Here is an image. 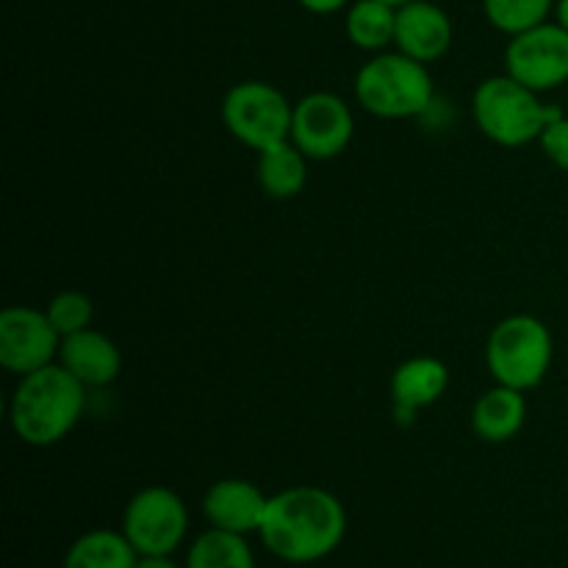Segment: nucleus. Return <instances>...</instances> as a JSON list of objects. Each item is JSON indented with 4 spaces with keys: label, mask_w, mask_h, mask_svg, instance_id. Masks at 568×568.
<instances>
[{
    "label": "nucleus",
    "mask_w": 568,
    "mask_h": 568,
    "mask_svg": "<svg viewBox=\"0 0 568 568\" xmlns=\"http://www.w3.org/2000/svg\"><path fill=\"white\" fill-rule=\"evenodd\" d=\"M347 536L342 499L320 486H292L272 494L258 538L272 558L308 566L331 558Z\"/></svg>",
    "instance_id": "f257e3e1"
},
{
    "label": "nucleus",
    "mask_w": 568,
    "mask_h": 568,
    "mask_svg": "<svg viewBox=\"0 0 568 568\" xmlns=\"http://www.w3.org/2000/svg\"><path fill=\"white\" fill-rule=\"evenodd\" d=\"M87 392L59 361L20 377L9 403L11 430L37 449L64 442L87 410Z\"/></svg>",
    "instance_id": "f03ea898"
},
{
    "label": "nucleus",
    "mask_w": 568,
    "mask_h": 568,
    "mask_svg": "<svg viewBox=\"0 0 568 568\" xmlns=\"http://www.w3.org/2000/svg\"><path fill=\"white\" fill-rule=\"evenodd\" d=\"M564 111L547 105L541 94L516 78L494 75L480 81L471 98V116L486 139L499 148H525L538 142L544 128Z\"/></svg>",
    "instance_id": "7ed1b4c3"
},
{
    "label": "nucleus",
    "mask_w": 568,
    "mask_h": 568,
    "mask_svg": "<svg viewBox=\"0 0 568 568\" xmlns=\"http://www.w3.org/2000/svg\"><path fill=\"white\" fill-rule=\"evenodd\" d=\"M433 75L427 64L399 53H375L355 75V100L377 120H410L430 109Z\"/></svg>",
    "instance_id": "20e7f679"
},
{
    "label": "nucleus",
    "mask_w": 568,
    "mask_h": 568,
    "mask_svg": "<svg viewBox=\"0 0 568 568\" xmlns=\"http://www.w3.org/2000/svg\"><path fill=\"white\" fill-rule=\"evenodd\" d=\"M552 358V333L530 314H514L499 322L486 344V364L494 381L525 394L541 386Z\"/></svg>",
    "instance_id": "39448f33"
},
{
    "label": "nucleus",
    "mask_w": 568,
    "mask_h": 568,
    "mask_svg": "<svg viewBox=\"0 0 568 568\" xmlns=\"http://www.w3.org/2000/svg\"><path fill=\"white\" fill-rule=\"evenodd\" d=\"M294 103L266 81L233 83L222 98V122L233 139L255 153L292 136Z\"/></svg>",
    "instance_id": "423d86ee"
},
{
    "label": "nucleus",
    "mask_w": 568,
    "mask_h": 568,
    "mask_svg": "<svg viewBox=\"0 0 568 568\" xmlns=\"http://www.w3.org/2000/svg\"><path fill=\"white\" fill-rule=\"evenodd\" d=\"M120 530L136 555H175L189 536V508L172 488H142L125 505Z\"/></svg>",
    "instance_id": "0eeeda50"
},
{
    "label": "nucleus",
    "mask_w": 568,
    "mask_h": 568,
    "mask_svg": "<svg viewBox=\"0 0 568 568\" xmlns=\"http://www.w3.org/2000/svg\"><path fill=\"white\" fill-rule=\"evenodd\" d=\"M505 72L532 92L544 94L568 83V31L555 22H541L510 37L505 48Z\"/></svg>",
    "instance_id": "6e6552de"
},
{
    "label": "nucleus",
    "mask_w": 568,
    "mask_h": 568,
    "mask_svg": "<svg viewBox=\"0 0 568 568\" xmlns=\"http://www.w3.org/2000/svg\"><path fill=\"white\" fill-rule=\"evenodd\" d=\"M61 336L48 311L33 305H9L0 314V366L26 377L59 361Z\"/></svg>",
    "instance_id": "1a4fd4ad"
},
{
    "label": "nucleus",
    "mask_w": 568,
    "mask_h": 568,
    "mask_svg": "<svg viewBox=\"0 0 568 568\" xmlns=\"http://www.w3.org/2000/svg\"><path fill=\"white\" fill-rule=\"evenodd\" d=\"M355 136L353 109L333 92H311L294 103L292 142L311 161H331L349 148Z\"/></svg>",
    "instance_id": "9d476101"
},
{
    "label": "nucleus",
    "mask_w": 568,
    "mask_h": 568,
    "mask_svg": "<svg viewBox=\"0 0 568 568\" xmlns=\"http://www.w3.org/2000/svg\"><path fill=\"white\" fill-rule=\"evenodd\" d=\"M455 28L447 11L430 0H410L397 9V31L394 48L422 64L444 59L453 48Z\"/></svg>",
    "instance_id": "9b49d317"
},
{
    "label": "nucleus",
    "mask_w": 568,
    "mask_h": 568,
    "mask_svg": "<svg viewBox=\"0 0 568 568\" xmlns=\"http://www.w3.org/2000/svg\"><path fill=\"white\" fill-rule=\"evenodd\" d=\"M266 497L255 483L242 477L216 480L203 497V516L209 527L236 532V536H258L266 514Z\"/></svg>",
    "instance_id": "f8f14e48"
},
{
    "label": "nucleus",
    "mask_w": 568,
    "mask_h": 568,
    "mask_svg": "<svg viewBox=\"0 0 568 568\" xmlns=\"http://www.w3.org/2000/svg\"><path fill=\"white\" fill-rule=\"evenodd\" d=\"M449 369L444 361L422 355V358H408L394 369L392 375V408L394 419L399 425H410L419 410L430 408L447 394Z\"/></svg>",
    "instance_id": "ddd939ff"
},
{
    "label": "nucleus",
    "mask_w": 568,
    "mask_h": 568,
    "mask_svg": "<svg viewBox=\"0 0 568 568\" xmlns=\"http://www.w3.org/2000/svg\"><path fill=\"white\" fill-rule=\"evenodd\" d=\"M59 364L87 388H103L120 377L122 353L114 338L87 327V331L61 338Z\"/></svg>",
    "instance_id": "4468645a"
},
{
    "label": "nucleus",
    "mask_w": 568,
    "mask_h": 568,
    "mask_svg": "<svg viewBox=\"0 0 568 568\" xmlns=\"http://www.w3.org/2000/svg\"><path fill=\"white\" fill-rule=\"evenodd\" d=\"M527 422V397L519 388L497 383L483 392L471 408V430L486 444H505L521 433Z\"/></svg>",
    "instance_id": "2eb2a0df"
},
{
    "label": "nucleus",
    "mask_w": 568,
    "mask_h": 568,
    "mask_svg": "<svg viewBox=\"0 0 568 568\" xmlns=\"http://www.w3.org/2000/svg\"><path fill=\"white\" fill-rule=\"evenodd\" d=\"M308 155L292 139L261 150L258 164H255L261 192L272 200H292L303 194L308 183Z\"/></svg>",
    "instance_id": "dca6fc26"
},
{
    "label": "nucleus",
    "mask_w": 568,
    "mask_h": 568,
    "mask_svg": "<svg viewBox=\"0 0 568 568\" xmlns=\"http://www.w3.org/2000/svg\"><path fill=\"white\" fill-rule=\"evenodd\" d=\"M136 549L122 530H89L67 547L61 568H136Z\"/></svg>",
    "instance_id": "f3484780"
},
{
    "label": "nucleus",
    "mask_w": 568,
    "mask_h": 568,
    "mask_svg": "<svg viewBox=\"0 0 568 568\" xmlns=\"http://www.w3.org/2000/svg\"><path fill=\"white\" fill-rule=\"evenodd\" d=\"M397 31V6L386 0H353L344 17V33L349 42L366 53H383L394 44Z\"/></svg>",
    "instance_id": "a211bd4d"
},
{
    "label": "nucleus",
    "mask_w": 568,
    "mask_h": 568,
    "mask_svg": "<svg viewBox=\"0 0 568 568\" xmlns=\"http://www.w3.org/2000/svg\"><path fill=\"white\" fill-rule=\"evenodd\" d=\"M186 568H255V555L250 547L247 536H236V532L209 530L200 532L192 544H189Z\"/></svg>",
    "instance_id": "6ab92c4d"
},
{
    "label": "nucleus",
    "mask_w": 568,
    "mask_h": 568,
    "mask_svg": "<svg viewBox=\"0 0 568 568\" xmlns=\"http://www.w3.org/2000/svg\"><path fill=\"white\" fill-rule=\"evenodd\" d=\"M558 0H483L488 22L497 31L516 37L549 20Z\"/></svg>",
    "instance_id": "aec40b11"
},
{
    "label": "nucleus",
    "mask_w": 568,
    "mask_h": 568,
    "mask_svg": "<svg viewBox=\"0 0 568 568\" xmlns=\"http://www.w3.org/2000/svg\"><path fill=\"white\" fill-rule=\"evenodd\" d=\"M44 311H48L50 322H53V327L59 331L61 338L87 331V327H92L94 320L92 297L83 292H75V288L55 294V297L44 305Z\"/></svg>",
    "instance_id": "412c9836"
},
{
    "label": "nucleus",
    "mask_w": 568,
    "mask_h": 568,
    "mask_svg": "<svg viewBox=\"0 0 568 568\" xmlns=\"http://www.w3.org/2000/svg\"><path fill=\"white\" fill-rule=\"evenodd\" d=\"M538 144H541L544 155H547L558 170L568 172V116L566 114L555 116V120L544 128Z\"/></svg>",
    "instance_id": "4be33fe9"
},
{
    "label": "nucleus",
    "mask_w": 568,
    "mask_h": 568,
    "mask_svg": "<svg viewBox=\"0 0 568 568\" xmlns=\"http://www.w3.org/2000/svg\"><path fill=\"white\" fill-rule=\"evenodd\" d=\"M305 11L311 14H333V11H342L344 6H349L353 0H297Z\"/></svg>",
    "instance_id": "5701e85b"
},
{
    "label": "nucleus",
    "mask_w": 568,
    "mask_h": 568,
    "mask_svg": "<svg viewBox=\"0 0 568 568\" xmlns=\"http://www.w3.org/2000/svg\"><path fill=\"white\" fill-rule=\"evenodd\" d=\"M136 568H186L178 564L175 555H139Z\"/></svg>",
    "instance_id": "b1692460"
},
{
    "label": "nucleus",
    "mask_w": 568,
    "mask_h": 568,
    "mask_svg": "<svg viewBox=\"0 0 568 568\" xmlns=\"http://www.w3.org/2000/svg\"><path fill=\"white\" fill-rule=\"evenodd\" d=\"M555 17H558L560 26L568 31V0H558V3H555Z\"/></svg>",
    "instance_id": "393cba45"
},
{
    "label": "nucleus",
    "mask_w": 568,
    "mask_h": 568,
    "mask_svg": "<svg viewBox=\"0 0 568 568\" xmlns=\"http://www.w3.org/2000/svg\"><path fill=\"white\" fill-rule=\"evenodd\" d=\"M386 3H392V6H397V9H399V6H405V3H410V0H386Z\"/></svg>",
    "instance_id": "a878e982"
}]
</instances>
